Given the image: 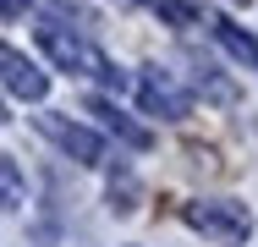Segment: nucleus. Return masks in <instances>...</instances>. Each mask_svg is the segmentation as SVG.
Instances as JSON below:
<instances>
[{"label":"nucleus","instance_id":"1","mask_svg":"<svg viewBox=\"0 0 258 247\" xmlns=\"http://www.w3.org/2000/svg\"><path fill=\"white\" fill-rule=\"evenodd\" d=\"M39 49L50 55L60 72H83V77H99V83H110V88H121V72H115L88 39H77V33L60 28V22H44V28H39Z\"/></svg>","mask_w":258,"mask_h":247},{"label":"nucleus","instance_id":"2","mask_svg":"<svg viewBox=\"0 0 258 247\" xmlns=\"http://www.w3.org/2000/svg\"><path fill=\"white\" fill-rule=\"evenodd\" d=\"M181 220H187L192 231L214 236V242H247V231H253V214H247V203H236V198H198V203L181 209Z\"/></svg>","mask_w":258,"mask_h":247},{"label":"nucleus","instance_id":"3","mask_svg":"<svg viewBox=\"0 0 258 247\" xmlns=\"http://www.w3.org/2000/svg\"><path fill=\"white\" fill-rule=\"evenodd\" d=\"M138 104H143V115H159V121H187L192 94H187V88H181L170 72L143 66V77H138Z\"/></svg>","mask_w":258,"mask_h":247},{"label":"nucleus","instance_id":"4","mask_svg":"<svg viewBox=\"0 0 258 247\" xmlns=\"http://www.w3.org/2000/svg\"><path fill=\"white\" fill-rule=\"evenodd\" d=\"M39 132H44L66 159H77V165H104V138L99 132H88V127H77V121H66V115H39Z\"/></svg>","mask_w":258,"mask_h":247},{"label":"nucleus","instance_id":"5","mask_svg":"<svg viewBox=\"0 0 258 247\" xmlns=\"http://www.w3.org/2000/svg\"><path fill=\"white\" fill-rule=\"evenodd\" d=\"M0 88L11 99H28V104H39V99L50 94V77L39 72V60H28L22 49L0 44Z\"/></svg>","mask_w":258,"mask_h":247},{"label":"nucleus","instance_id":"6","mask_svg":"<svg viewBox=\"0 0 258 247\" xmlns=\"http://www.w3.org/2000/svg\"><path fill=\"white\" fill-rule=\"evenodd\" d=\"M88 115H99V127H104V132H115L126 148H149V143H154V138H149V127H138L132 115H121L110 99H88Z\"/></svg>","mask_w":258,"mask_h":247},{"label":"nucleus","instance_id":"7","mask_svg":"<svg viewBox=\"0 0 258 247\" xmlns=\"http://www.w3.org/2000/svg\"><path fill=\"white\" fill-rule=\"evenodd\" d=\"M22 193H28V181H22L17 159H6V154H0V209H17Z\"/></svg>","mask_w":258,"mask_h":247},{"label":"nucleus","instance_id":"8","mask_svg":"<svg viewBox=\"0 0 258 247\" xmlns=\"http://www.w3.org/2000/svg\"><path fill=\"white\" fill-rule=\"evenodd\" d=\"M165 22H176V28H187V22H198V6L192 0H149Z\"/></svg>","mask_w":258,"mask_h":247},{"label":"nucleus","instance_id":"9","mask_svg":"<svg viewBox=\"0 0 258 247\" xmlns=\"http://www.w3.org/2000/svg\"><path fill=\"white\" fill-rule=\"evenodd\" d=\"M22 11H28V0H0V17H6V22H11V17H22Z\"/></svg>","mask_w":258,"mask_h":247},{"label":"nucleus","instance_id":"10","mask_svg":"<svg viewBox=\"0 0 258 247\" xmlns=\"http://www.w3.org/2000/svg\"><path fill=\"white\" fill-rule=\"evenodd\" d=\"M231 6H247V0H231Z\"/></svg>","mask_w":258,"mask_h":247}]
</instances>
